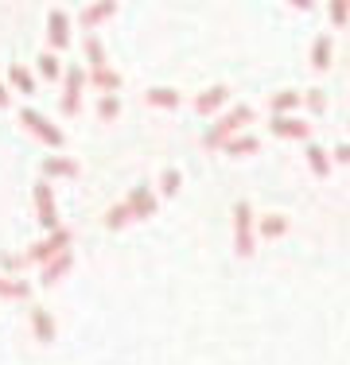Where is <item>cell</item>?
Listing matches in <instances>:
<instances>
[{
  "label": "cell",
  "mask_w": 350,
  "mask_h": 365,
  "mask_svg": "<svg viewBox=\"0 0 350 365\" xmlns=\"http://www.w3.org/2000/svg\"><path fill=\"white\" fill-rule=\"evenodd\" d=\"M234 237H238V253L249 257L253 253V225H249V206H238L234 210Z\"/></svg>",
  "instance_id": "1"
},
{
  "label": "cell",
  "mask_w": 350,
  "mask_h": 365,
  "mask_svg": "<svg viewBox=\"0 0 350 365\" xmlns=\"http://www.w3.org/2000/svg\"><path fill=\"white\" fill-rule=\"evenodd\" d=\"M249 117H253V109H249V106H238V109L230 113V117L222 120V125H214V128H210V136H206V140H210V144H218V140H222L226 133H230V128H241V125H245V120H249Z\"/></svg>",
  "instance_id": "2"
},
{
  "label": "cell",
  "mask_w": 350,
  "mask_h": 365,
  "mask_svg": "<svg viewBox=\"0 0 350 365\" xmlns=\"http://www.w3.org/2000/svg\"><path fill=\"white\" fill-rule=\"evenodd\" d=\"M20 120H24V125H28L31 128V133H39L43 136V140H47V144H63V133H59V128L55 125H47V120H43L39 117V113H20Z\"/></svg>",
  "instance_id": "3"
},
{
  "label": "cell",
  "mask_w": 350,
  "mask_h": 365,
  "mask_svg": "<svg viewBox=\"0 0 350 365\" xmlns=\"http://www.w3.org/2000/svg\"><path fill=\"white\" fill-rule=\"evenodd\" d=\"M35 202H39V222H43V225H47V230H51V225H55L59 218H55V198H51V190L43 187V182H39V187H35Z\"/></svg>",
  "instance_id": "4"
},
{
  "label": "cell",
  "mask_w": 350,
  "mask_h": 365,
  "mask_svg": "<svg viewBox=\"0 0 350 365\" xmlns=\"http://www.w3.org/2000/svg\"><path fill=\"white\" fill-rule=\"evenodd\" d=\"M156 210V198L148 195V190H133L129 195V214H136V218H144V214Z\"/></svg>",
  "instance_id": "5"
},
{
  "label": "cell",
  "mask_w": 350,
  "mask_h": 365,
  "mask_svg": "<svg viewBox=\"0 0 350 365\" xmlns=\"http://www.w3.org/2000/svg\"><path fill=\"white\" fill-rule=\"evenodd\" d=\"M51 43H55V47H66V12L63 8H55V12H51Z\"/></svg>",
  "instance_id": "6"
},
{
  "label": "cell",
  "mask_w": 350,
  "mask_h": 365,
  "mask_svg": "<svg viewBox=\"0 0 350 365\" xmlns=\"http://www.w3.org/2000/svg\"><path fill=\"white\" fill-rule=\"evenodd\" d=\"M311 63H315V71H327L331 66V36H319L315 39V51H311Z\"/></svg>",
  "instance_id": "7"
},
{
  "label": "cell",
  "mask_w": 350,
  "mask_h": 365,
  "mask_svg": "<svg viewBox=\"0 0 350 365\" xmlns=\"http://www.w3.org/2000/svg\"><path fill=\"white\" fill-rule=\"evenodd\" d=\"M273 133H280V136H304V133H308V125H304V120H292V117H280V120H273Z\"/></svg>",
  "instance_id": "8"
},
{
  "label": "cell",
  "mask_w": 350,
  "mask_h": 365,
  "mask_svg": "<svg viewBox=\"0 0 350 365\" xmlns=\"http://www.w3.org/2000/svg\"><path fill=\"white\" fill-rule=\"evenodd\" d=\"M222 101H226V90L218 86V90H210V93H203V98L195 101V109H199V113H214L218 106H222Z\"/></svg>",
  "instance_id": "9"
},
{
  "label": "cell",
  "mask_w": 350,
  "mask_h": 365,
  "mask_svg": "<svg viewBox=\"0 0 350 365\" xmlns=\"http://www.w3.org/2000/svg\"><path fill=\"white\" fill-rule=\"evenodd\" d=\"M78 86H82V71H70L66 74V113H74L78 106Z\"/></svg>",
  "instance_id": "10"
},
{
  "label": "cell",
  "mask_w": 350,
  "mask_h": 365,
  "mask_svg": "<svg viewBox=\"0 0 350 365\" xmlns=\"http://www.w3.org/2000/svg\"><path fill=\"white\" fill-rule=\"evenodd\" d=\"M308 160H311V171H315L319 179L331 171V163H327V155H323V148H319V144H311V148H308Z\"/></svg>",
  "instance_id": "11"
},
{
  "label": "cell",
  "mask_w": 350,
  "mask_h": 365,
  "mask_svg": "<svg viewBox=\"0 0 350 365\" xmlns=\"http://www.w3.org/2000/svg\"><path fill=\"white\" fill-rule=\"evenodd\" d=\"M35 334H39V342H51V338H55V323L47 319V311H35Z\"/></svg>",
  "instance_id": "12"
},
{
  "label": "cell",
  "mask_w": 350,
  "mask_h": 365,
  "mask_svg": "<svg viewBox=\"0 0 350 365\" xmlns=\"http://www.w3.org/2000/svg\"><path fill=\"white\" fill-rule=\"evenodd\" d=\"M8 78H12V86H16L20 93H31V90H35V86H31V74L20 71V66H12V71H8Z\"/></svg>",
  "instance_id": "13"
},
{
  "label": "cell",
  "mask_w": 350,
  "mask_h": 365,
  "mask_svg": "<svg viewBox=\"0 0 350 365\" xmlns=\"http://www.w3.org/2000/svg\"><path fill=\"white\" fill-rule=\"evenodd\" d=\"M148 98H152L156 106H179V93H175V90H164V86H160V90H152Z\"/></svg>",
  "instance_id": "14"
},
{
  "label": "cell",
  "mask_w": 350,
  "mask_h": 365,
  "mask_svg": "<svg viewBox=\"0 0 350 365\" xmlns=\"http://www.w3.org/2000/svg\"><path fill=\"white\" fill-rule=\"evenodd\" d=\"M43 168H47L51 175H74V163H66V160H47Z\"/></svg>",
  "instance_id": "15"
},
{
  "label": "cell",
  "mask_w": 350,
  "mask_h": 365,
  "mask_svg": "<svg viewBox=\"0 0 350 365\" xmlns=\"http://www.w3.org/2000/svg\"><path fill=\"white\" fill-rule=\"evenodd\" d=\"M98 113H101V117H117V113H121V101H117V98H101Z\"/></svg>",
  "instance_id": "16"
},
{
  "label": "cell",
  "mask_w": 350,
  "mask_h": 365,
  "mask_svg": "<svg viewBox=\"0 0 350 365\" xmlns=\"http://www.w3.org/2000/svg\"><path fill=\"white\" fill-rule=\"evenodd\" d=\"M125 218H129V206H117V210H109L105 225H125Z\"/></svg>",
  "instance_id": "17"
},
{
  "label": "cell",
  "mask_w": 350,
  "mask_h": 365,
  "mask_svg": "<svg viewBox=\"0 0 350 365\" xmlns=\"http://www.w3.org/2000/svg\"><path fill=\"white\" fill-rule=\"evenodd\" d=\"M253 148H257V140H253V136H245V140H234V144H230V152H234V155H238V152L245 155V152H253Z\"/></svg>",
  "instance_id": "18"
},
{
  "label": "cell",
  "mask_w": 350,
  "mask_h": 365,
  "mask_svg": "<svg viewBox=\"0 0 350 365\" xmlns=\"http://www.w3.org/2000/svg\"><path fill=\"white\" fill-rule=\"evenodd\" d=\"M164 190H168V195L179 190V171H164Z\"/></svg>",
  "instance_id": "19"
},
{
  "label": "cell",
  "mask_w": 350,
  "mask_h": 365,
  "mask_svg": "<svg viewBox=\"0 0 350 365\" xmlns=\"http://www.w3.org/2000/svg\"><path fill=\"white\" fill-rule=\"evenodd\" d=\"M39 71L47 74V78H55V74H59V63H55L51 55H43V58H39Z\"/></svg>",
  "instance_id": "20"
},
{
  "label": "cell",
  "mask_w": 350,
  "mask_h": 365,
  "mask_svg": "<svg viewBox=\"0 0 350 365\" xmlns=\"http://www.w3.org/2000/svg\"><path fill=\"white\" fill-rule=\"evenodd\" d=\"M98 82L105 86V90H117V86H121V78H117V74H109V71H98Z\"/></svg>",
  "instance_id": "21"
},
{
  "label": "cell",
  "mask_w": 350,
  "mask_h": 365,
  "mask_svg": "<svg viewBox=\"0 0 350 365\" xmlns=\"http://www.w3.org/2000/svg\"><path fill=\"white\" fill-rule=\"evenodd\" d=\"M261 230H265V233H280V230H284V218H273V222H261Z\"/></svg>",
  "instance_id": "22"
},
{
  "label": "cell",
  "mask_w": 350,
  "mask_h": 365,
  "mask_svg": "<svg viewBox=\"0 0 350 365\" xmlns=\"http://www.w3.org/2000/svg\"><path fill=\"white\" fill-rule=\"evenodd\" d=\"M300 101V93H284V98H276V109H288V106H296Z\"/></svg>",
  "instance_id": "23"
},
{
  "label": "cell",
  "mask_w": 350,
  "mask_h": 365,
  "mask_svg": "<svg viewBox=\"0 0 350 365\" xmlns=\"http://www.w3.org/2000/svg\"><path fill=\"white\" fill-rule=\"evenodd\" d=\"M339 160H343V163H350V144H343V148H339Z\"/></svg>",
  "instance_id": "24"
}]
</instances>
